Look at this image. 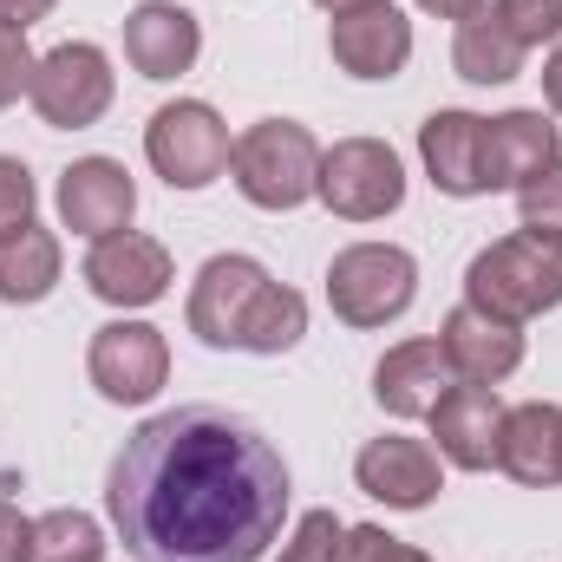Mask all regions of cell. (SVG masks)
I'll return each mask as SVG.
<instances>
[{"mask_svg": "<svg viewBox=\"0 0 562 562\" xmlns=\"http://www.w3.org/2000/svg\"><path fill=\"white\" fill-rule=\"evenodd\" d=\"M105 510L138 562H262L288 517V464L249 419L177 406L119 445Z\"/></svg>", "mask_w": 562, "mask_h": 562, "instance_id": "obj_1", "label": "cell"}, {"mask_svg": "<svg viewBox=\"0 0 562 562\" xmlns=\"http://www.w3.org/2000/svg\"><path fill=\"white\" fill-rule=\"evenodd\" d=\"M464 301L484 307V314H497V321H510V327L562 307V236L557 229H530V223L510 229V236H497L491 249L471 256Z\"/></svg>", "mask_w": 562, "mask_h": 562, "instance_id": "obj_2", "label": "cell"}, {"mask_svg": "<svg viewBox=\"0 0 562 562\" xmlns=\"http://www.w3.org/2000/svg\"><path fill=\"white\" fill-rule=\"evenodd\" d=\"M229 170H236V190L256 203V210H301L314 196V177H321V144L307 125L294 119H262L249 125L236 150H229Z\"/></svg>", "mask_w": 562, "mask_h": 562, "instance_id": "obj_3", "label": "cell"}, {"mask_svg": "<svg viewBox=\"0 0 562 562\" xmlns=\"http://www.w3.org/2000/svg\"><path fill=\"white\" fill-rule=\"evenodd\" d=\"M413 294H419V262L400 243H353L327 262V307L360 334L400 321Z\"/></svg>", "mask_w": 562, "mask_h": 562, "instance_id": "obj_4", "label": "cell"}, {"mask_svg": "<svg viewBox=\"0 0 562 562\" xmlns=\"http://www.w3.org/2000/svg\"><path fill=\"white\" fill-rule=\"evenodd\" d=\"M229 150H236V138H229L223 112L203 99H170L144 125V157L170 190H210L229 170Z\"/></svg>", "mask_w": 562, "mask_h": 562, "instance_id": "obj_5", "label": "cell"}, {"mask_svg": "<svg viewBox=\"0 0 562 562\" xmlns=\"http://www.w3.org/2000/svg\"><path fill=\"white\" fill-rule=\"evenodd\" d=\"M112 92H119L112 59H105V46H92V40H66V46L40 53L33 86H26L40 125H53V132H86V125H99V119L112 112Z\"/></svg>", "mask_w": 562, "mask_h": 562, "instance_id": "obj_6", "label": "cell"}, {"mask_svg": "<svg viewBox=\"0 0 562 562\" xmlns=\"http://www.w3.org/2000/svg\"><path fill=\"white\" fill-rule=\"evenodd\" d=\"M314 196L340 223H380V216H393L406 203V164L380 138H340L334 150H321Z\"/></svg>", "mask_w": 562, "mask_h": 562, "instance_id": "obj_7", "label": "cell"}, {"mask_svg": "<svg viewBox=\"0 0 562 562\" xmlns=\"http://www.w3.org/2000/svg\"><path fill=\"white\" fill-rule=\"evenodd\" d=\"M86 380L112 406H144L170 380V340L150 321H105L86 347Z\"/></svg>", "mask_w": 562, "mask_h": 562, "instance_id": "obj_8", "label": "cell"}, {"mask_svg": "<svg viewBox=\"0 0 562 562\" xmlns=\"http://www.w3.org/2000/svg\"><path fill=\"white\" fill-rule=\"evenodd\" d=\"M269 269L256 262V256H210L196 281H190V307H183V321H190V334L203 340V347H216V353H236V340H243V321H249V307H256V294L269 288Z\"/></svg>", "mask_w": 562, "mask_h": 562, "instance_id": "obj_9", "label": "cell"}, {"mask_svg": "<svg viewBox=\"0 0 562 562\" xmlns=\"http://www.w3.org/2000/svg\"><path fill=\"white\" fill-rule=\"evenodd\" d=\"M138 216V183L119 157H79L59 170V223L86 243H105L119 229H132Z\"/></svg>", "mask_w": 562, "mask_h": 562, "instance_id": "obj_10", "label": "cell"}, {"mask_svg": "<svg viewBox=\"0 0 562 562\" xmlns=\"http://www.w3.org/2000/svg\"><path fill=\"white\" fill-rule=\"evenodd\" d=\"M177 281V262L157 236H138V229H119L105 243H92L86 256V288L105 301V307H150L164 301Z\"/></svg>", "mask_w": 562, "mask_h": 562, "instance_id": "obj_11", "label": "cell"}, {"mask_svg": "<svg viewBox=\"0 0 562 562\" xmlns=\"http://www.w3.org/2000/svg\"><path fill=\"white\" fill-rule=\"evenodd\" d=\"M327 46H334V66L347 79H400L413 59V20L393 0H373V7L334 13Z\"/></svg>", "mask_w": 562, "mask_h": 562, "instance_id": "obj_12", "label": "cell"}, {"mask_svg": "<svg viewBox=\"0 0 562 562\" xmlns=\"http://www.w3.org/2000/svg\"><path fill=\"white\" fill-rule=\"evenodd\" d=\"M504 400L497 386H471L458 380L438 406H431V438H438V458L458 464V471H491L497 451H504Z\"/></svg>", "mask_w": 562, "mask_h": 562, "instance_id": "obj_13", "label": "cell"}, {"mask_svg": "<svg viewBox=\"0 0 562 562\" xmlns=\"http://www.w3.org/2000/svg\"><path fill=\"white\" fill-rule=\"evenodd\" d=\"M353 484L386 510H425L445 491V471H438V451L425 438H373L353 458Z\"/></svg>", "mask_w": 562, "mask_h": 562, "instance_id": "obj_14", "label": "cell"}, {"mask_svg": "<svg viewBox=\"0 0 562 562\" xmlns=\"http://www.w3.org/2000/svg\"><path fill=\"white\" fill-rule=\"evenodd\" d=\"M438 347H445L451 373L471 380V386H504V380L524 367V327H510V321H497V314H484V307H471V301L445 314Z\"/></svg>", "mask_w": 562, "mask_h": 562, "instance_id": "obj_15", "label": "cell"}, {"mask_svg": "<svg viewBox=\"0 0 562 562\" xmlns=\"http://www.w3.org/2000/svg\"><path fill=\"white\" fill-rule=\"evenodd\" d=\"M562 157V125L550 112H504L484 119V196L491 190H524Z\"/></svg>", "mask_w": 562, "mask_h": 562, "instance_id": "obj_16", "label": "cell"}, {"mask_svg": "<svg viewBox=\"0 0 562 562\" xmlns=\"http://www.w3.org/2000/svg\"><path fill=\"white\" fill-rule=\"evenodd\" d=\"M203 53V26L177 0H138L125 20V59L138 79H183Z\"/></svg>", "mask_w": 562, "mask_h": 562, "instance_id": "obj_17", "label": "cell"}, {"mask_svg": "<svg viewBox=\"0 0 562 562\" xmlns=\"http://www.w3.org/2000/svg\"><path fill=\"white\" fill-rule=\"evenodd\" d=\"M451 386H458V373H451V360H445L438 340H400V347L373 367V400H380V413H393V419H431V406H438Z\"/></svg>", "mask_w": 562, "mask_h": 562, "instance_id": "obj_18", "label": "cell"}, {"mask_svg": "<svg viewBox=\"0 0 562 562\" xmlns=\"http://www.w3.org/2000/svg\"><path fill=\"white\" fill-rule=\"evenodd\" d=\"M425 177L445 196H484V119L477 112H431L419 125Z\"/></svg>", "mask_w": 562, "mask_h": 562, "instance_id": "obj_19", "label": "cell"}, {"mask_svg": "<svg viewBox=\"0 0 562 562\" xmlns=\"http://www.w3.org/2000/svg\"><path fill=\"white\" fill-rule=\"evenodd\" d=\"M497 471H510L530 491H557L562 484V406H510L504 413V451Z\"/></svg>", "mask_w": 562, "mask_h": 562, "instance_id": "obj_20", "label": "cell"}, {"mask_svg": "<svg viewBox=\"0 0 562 562\" xmlns=\"http://www.w3.org/2000/svg\"><path fill=\"white\" fill-rule=\"evenodd\" d=\"M59 269H66V256H59V236H53V229L26 223V229L0 236V301H7V307L46 301V294L59 288Z\"/></svg>", "mask_w": 562, "mask_h": 562, "instance_id": "obj_21", "label": "cell"}, {"mask_svg": "<svg viewBox=\"0 0 562 562\" xmlns=\"http://www.w3.org/2000/svg\"><path fill=\"white\" fill-rule=\"evenodd\" d=\"M451 66H458V79H471V86H510V79L524 72V46L504 33V20H497L491 7H477L471 20H458Z\"/></svg>", "mask_w": 562, "mask_h": 562, "instance_id": "obj_22", "label": "cell"}, {"mask_svg": "<svg viewBox=\"0 0 562 562\" xmlns=\"http://www.w3.org/2000/svg\"><path fill=\"white\" fill-rule=\"evenodd\" d=\"M301 334H307V301L294 294V288H281L269 281L262 294H256V307H249V321H243V340H236V353H288V347H301Z\"/></svg>", "mask_w": 562, "mask_h": 562, "instance_id": "obj_23", "label": "cell"}, {"mask_svg": "<svg viewBox=\"0 0 562 562\" xmlns=\"http://www.w3.org/2000/svg\"><path fill=\"white\" fill-rule=\"evenodd\" d=\"M20 562H105V530L86 510H46L26 524V557Z\"/></svg>", "mask_w": 562, "mask_h": 562, "instance_id": "obj_24", "label": "cell"}, {"mask_svg": "<svg viewBox=\"0 0 562 562\" xmlns=\"http://www.w3.org/2000/svg\"><path fill=\"white\" fill-rule=\"evenodd\" d=\"M491 13L504 20V33H510L524 53L562 40V0H491Z\"/></svg>", "mask_w": 562, "mask_h": 562, "instance_id": "obj_25", "label": "cell"}, {"mask_svg": "<svg viewBox=\"0 0 562 562\" xmlns=\"http://www.w3.org/2000/svg\"><path fill=\"white\" fill-rule=\"evenodd\" d=\"M340 537H347V524H340L334 510H307V517L294 524V537L281 543V557H276V562H334Z\"/></svg>", "mask_w": 562, "mask_h": 562, "instance_id": "obj_26", "label": "cell"}, {"mask_svg": "<svg viewBox=\"0 0 562 562\" xmlns=\"http://www.w3.org/2000/svg\"><path fill=\"white\" fill-rule=\"evenodd\" d=\"M334 562H431V557L413 550V543H400V537H386L380 524H353V530L340 537Z\"/></svg>", "mask_w": 562, "mask_h": 562, "instance_id": "obj_27", "label": "cell"}, {"mask_svg": "<svg viewBox=\"0 0 562 562\" xmlns=\"http://www.w3.org/2000/svg\"><path fill=\"white\" fill-rule=\"evenodd\" d=\"M33 203H40L33 170H26L20 157H0V236L26 229V223H33Z\"/></svg>", "mask_w": 562, "mask_h": 562, "instance_id": "obj_28", "label": "cell"}, {"mask_svg": "<svg viewBox=\"0 0 562 562\" xmlns=\"http://www.w3.org/2000/svg\"><path fill=\"white\" fill-rule=\"evenodd\" d=\"M33 46H26V26H13V20H0V112L33 86Z\"/></svg>", "mask_w": 562, "mask_h": 562, "instance_id": "obj_29", "label": "cell"}, {"mask_svg": "<svg viewBox=\"0 0 562 562\" xmlns=\"http://www.w3.org/2000/svg\"><path fill=\"white\" fill-rule=\"evenodd\" d=\"M517 210H524L530 229H557L562 236V157L543 170V177H530V183L517 190Z\"/></svg>", "mask_w": 562, "mask_h": 562, "instance_id": "obj_30", "label": "cell"}, {"mask_svg": "<svg viewBox=\"0 0 562 562\" xmlns=\"http://www.w3.org/2000/svg\"><path fill=\"white\" fill-rule=\"evenodd\" d=\"M26 557V517L0 497V562H20Z\"/></svg>", "mask_w": 562, "mask_h": 562, "instance_id": "obj_31", "label": "cell"}, {"mask_svg": "<svg viewBox=\"0 0 562 562\" xmlns=\"http://www.w3.org/2000/svg\"><path fill=\"white\" fill-rule=\"evenodd\" d=\"M59 0H0V20H13V26H33V20H46Z\"/></svg>", "mask_w": 562, "mask_h": 562, "instance_id": "obj_32", "label": "cell"}, {"mask_svg": "<svg viewBox=\"0 0 562 562\" xmlns=\"http://www.w3.org/2000/svg\"><path fill=\"white\" fill-rule=\"evenodd\" d=\"M419 7H425V13H438V20H471L484 0H419Z\"/></svg>", "mask_w": 562, "mask_h": 562, "instance_id": "obj_33", "label": "cell"}, {"mask_svg": "<svg viewBox=\"0 0 562 562\" xmlns=\"http://www.w3.org/2000/svg\"><path fill=\"white\" fill-rule=\"evenodd\" d=\"M543 99H550V112H562V46L550 53V66H543Z\"/></svg>", "mask_w": 562, "mask_h": 562, "instance_id": "obj_34", "label": "cell"}, {"mask_svg": "<svg viewBox=\"0 0 562 562\" xmlns=\"http://www.w3.org/2000/svg\"><path fill=\"white\" fill-rule=\"evenodd\" d=\"M314 7H327V13H353V7H373V0H314Z\"/></svg>", "mask_w": 562, "mask_h": 562, "instance_id": "obj_35", "label": "cell"}]
</instances>
